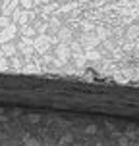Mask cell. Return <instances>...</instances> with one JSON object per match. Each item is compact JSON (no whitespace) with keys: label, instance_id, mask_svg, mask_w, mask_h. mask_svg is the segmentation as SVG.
Here are the masks:
<instances>
[{"label":"cell","instance_id":"cell-1","mask_svg":"<svg viewBox=\"0 0 139 146\" xmlns=\"http://www.w3.org/2000/svg\"><path fill=\"white\" fill-rule=\"evenodd\" d=\"M91 17L110 25H124L139 15V0H81Z\"/></svg>","mask_w":139,"mask_h":146}]
</instances>
